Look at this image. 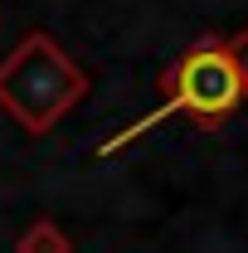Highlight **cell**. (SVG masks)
Here are the masks:
<instances>
[{"mask_svg": "<svg viewBox=\"0 0 248 253\" xmlns=\"http://www.w3.org/2000/svg\"><path fill=\"white\" fill-rule=\"evenodd\" d=\"M244 97H248V30H239L234 39H200L185 54H175V63L165 68L156 112H146L141 122H131L117 141H107L102 156L117 151L131 136L151 131L156 122L175 117V112H185L195 122H224Z\"/></svg>", "mask_w": 248, "mask_h": 253, "instance_id": "1", "label": "cell"}, {"mask_svg": "<svg viewBox=\"0 0 248 253\" xmlns=\"http://www.w3.org/2000/svg\"><path fill=\"white\" fill-rule=\"evenodd\" d=\"M83 93H88L83 68L68 59L49 34H30L0 63V107L15 112L34 136H44Z\"/></svg>", "mask_w": 248, "mask_h": 253, "instance_id": "2", "label": "cell"}]
</instances>
